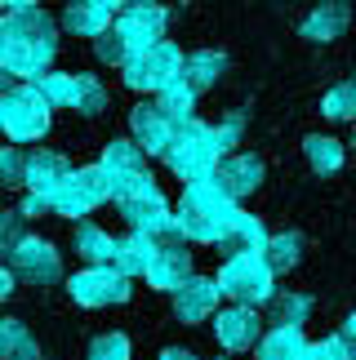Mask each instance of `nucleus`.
Returning a JSON list of instances; mask_svg holds the SVG:
<instances>
[{"instance_id":"nucleus-1","label":"nucleus","mask_w":356,"mask_h":360,"mask_svg":"<svg viewBox=\"0 0 356 360\" xmlns=\"http://www.w3.org/2000/svg\"><path fill=\"white\" fill-rule=\"evenodd\" d=\"M53 53H58V27L45 9H23V13H5L0 27V63L9 76L18 80H40L49 72Z\"/></svg>"},{"instance_id":"nucleus-2","label":"nucleus","mask_w":356,"mask_h":360,"mask_svg":"<svg viewBox=\"0 0 356 360\" xmlns=\"http://www.w3.org/2000/svg\"><path fill=\"white\" fill-rule=\"evenodd\" d=\"M178 227H183L187 240H201V245H223V236L236 227V196L218 183V178H201V183H187L183 187V200H178Z\"/></svg>"},{"instance_id":"nucleus-3","label":"nucleus","mask_w":356,"mask_h":360,"mask_svg":"<svg viewBox=\"0 0 356 360\" xmlns=\"http://www.w3.org/2000/svg\"><path fill=\"white\" fill-rule=\"evenodd\" d=\"M223 160H227V151H223V143H218V129H210V124H201V120L178 124V129H174V143L165 151V165L183 178V183L214 178Z\"/></svg>"},{"instance_id":"nucleus-4","label":"nucleus","mask_w":356,"mask_h":360,"mask_svg":"<svg viewBox=\"0 0 356 360\" xmlns=\"http://www.w3.org/2000/svg\"><path fill=\"white\" fill-rule=\"evenodd\" d=\"M276 271H272L267 254H236L218 267V289L223 298L241 302V307H258V302H272L276 298Z\"/></svg>"},{"instance_id":"nucleus-5","label":"nucleus","mask_w":356,"mask_h":360,"mask_svg":"<svg viewBox=\"0 0 356 360\" xmlns=\"http://www.w3.org/2000/svg\"><path fill=\"white\" fill-rule=\"evenodd\" d=\"M49 107L53 103L40 94L36 80H23V85L5 89V98H0V124H5L9 143H36V138H45Z\"/></svg>"},{"instance_id":"nucleus-6","label":"nucleus","mask_w":356,"mask_h":360,"mask_svg":"<svg viewBox=\"0 0 356 360\" xmlns=\"http://www.w3.org/2000/svg\"><path fill=\"white\" fill-rule=\"evenodd\" d=\"M103 200H116V183L103 165H80L67 183L53 191V214L63 218H85L89 210H98Z\"/></svg>"},{"instance_id":"nucleus-7","label":"nucleus","mask_w":356,"mask_h":360,"mask_svg":"<svg viewBox=\"0 0 356 360\" xmlns=\"http://www.w3.org/2000/svg\"><path fill=\"white\" fill-rule=\"evenodd\" d=\"M120 72H125V85H129V89H139V94H160L165 85H174V80L187 72V58H183V49H178V45L160 40V45L134 53V58L120 67Z\"/></svg>"},{"instance_id":"nucleus-8","label":"nucleus","mask_w":356,"mask_h":360,"mask_svg":"<svg viewBox=\"0 0 356 360\" xmlns=\"http://www.w3.org/2000/svg\"><path fill=\"white\" fill-rule=\"evenodd\" d=\"M67 294L80 307H116V302L129 298V276L120 267H85L67 281Z\"/></svg>"},{"instance_id":"nucleus-9","label":"nucleus","mask_w":356,"mask_h":360,"mask_svg":"<svg viewBox=\"0 0 356 360\" xmlns=\"http://www.w3.org/2000/svg\"><path fill=\"white\" fill-rule=\"evenodd\" d=\"M9 271L18 276V281H27V285H53V281H63V258H58V249L49 240L27 236L9 254Z\"/></svg>"},{"instance_id":"nucleus-10","label":"nucleus","mask_w":356,"mask_h":360,"mask_svg":"<svg viewBox=\"0 0 356 360\" xmlns=\"http://www.w3.org/2000/svg\"><path fill=\"white\" fill-rule=\"evenodd\" d=\"M165 27H170V13L160 5H134V9H120V18H116V32L129 40L134 53L160 45V40H165Z\"/></svg>"},{"instance_id":"nucleus-11","label":"nucleus","mask_w":356,"mask_h":360,"mask_svg":"<svg viewBox=\"0 0 356 360\" xmlns=\"http://www.w3.org/2000/svg\"><path fill=\"white\" fill-rule=\"evenodd\" d=\"M218 298H223L218 281H210V276H187V281L174 289V316L183 325H201V321H210V316H214Z\"/></svg>"},{"instance_id":"nucleus-12","label":"nucleus","mask_w":356,"mask_h":360,"mask_svg":"<svg viewBox=\"0 0 356 360\" xmlns=\"http://www.w3.org/2000/svg\"><path fill=\"white\" fill-rule=\"evenodd\" d=\"M191 276V254H187V236H174V240H156V254H152V267H147V285L152 289H174Z\"/></svg>"},{"instance_id":"nucleus-13","label":"nucleus","mask_w":356,"mask_h":360,"mask_svg":"<svg viewBox=\"0 0 356 360\" xmlns=\"http://www.w3.org/2000/svg\"><path fill=\"white\" fill-rule=\"evenodd\" d=\"M214 338L223 342L227 352H250L263 342V321H258V311L254 307H227V311H218V321H214Z\"/></svg>"},{"instance_id":"nucleus-14","label":"nucleus","mask_w":356,"mask_h":360,"mask_svg":"<svg viewBox=\"0 0 356 360\" xmlns=\"http://www.w3.org/2000/svg\"><path fill=\"white\" fill-rule=\"evenodd\" d=\"M129 129H134V143H139L147 156H165L178 124L160 112V103H143V107H134V112H129Z\"/></svg>"},{"instance_id":"nucleus-15","label":"nucleus","mask_w":356,"mask_h":360,"mask_svg":"<svg viewBox=\"0 0 356 360\" xmlns=\"http://www.w3.org/2000/svg\"><path fill=\"white\" fill-rule=\"evenodd\" d=\"M348 22H352V9H348V0H321L317 9L303 18V40H312V45H330V40H338L348 32Z\"/></svg>"},{"instance_id":"nucleus-16","label":"nucleus","mask_w":356,"mask_h":360,"mask_svg":"<svg viewBox=\"0 0 356 360\" xmlns=\"http://www.w3.org/2000/svg\"><path fill=\"white\" fill-rule=\"evenodd\" d=\"M72 174L76 169L58 151H32V156H27V191H36V196H53Z\"/></svg>"},{"instance_id":"nucleus-17","label":"nucleus","mask_w":356,"mask_h":360,"mask_svg":"<svg viewBox=\"0 0 356 360\" xmlns=\"http://www.w3.org/2000/svg\"><path fill=\"white\" fill-rule=\"evenodd\" d=\"M218 183H223L236 200H245V196H254L258 191V183H263V160L258 156H250V151H241V156H227L223 165H218Z\"/></svg>"},{"instance_id":"nucleus-18","label":"nucleus","mask_w":356,"mask_h":360,"mask_svg":"<svg viewBox=\"0 0 356 360\" xmlns=\"http://www.w3.org/2000/svg\"><path fill=\"white\" fill-rule=\"evenodd\" d=\"M103 169L112 174V183H116V196H120V187L129 183V178H139L147 174V165H143V147L139 143H125V138H112V143L103 147Z\"/></svg>"},{"instance_id":"nucleus-19","label":"nucleus","mask_w":356,"mask_h":360,"mask_svg":"<svg viewBox=\"0 0 356 360\" xmlns=\"http://www.w3.org/2000/svg\"><path fill=\"white\" fill-rule=\"evenodd\" d=\"M63 27L76 36H94L98 40L107 27H112V9L103 5V0H72V5L63 9Z\"/></svg>"},{"instance_id":"nucleus-20","label":"nucleus","mask_w":356,"mask_h":360,"mask_svg":"<svg viewBox=\"0 0 356 360\" xmlns=\"http://www.w3.org/2000/svg\"><path fill=\"white\" fill-rule=\"evenodd\" d=\"M267 240H272V236H267V227L258 223L254 214H245V210H241L236 227H231L227 236H223V245H218V249H223L227 258H236V254H263Z\"/></svg>"},{"instance_id":"nucleus-21","label":"nucleus","mask_w":356,"mask_h":360,"mask_svg":"<svg viewBox=\"0 0 356 360\" xmlns=\"http://www.w3.org/2000/svg\"><path fill=\"white\" fill-rule=\"evenodd\" d=\"M76 254L89 262V267H116V240L107 236L103 227L80 223L76 227Z\"/></svg>"},{"instance_id":"nucleus-22","label":"nucleus","mask_w":356,"mask_h":360,"mask_svg":"<svg viewBox=\"0 0 356 360\" xmlns=\"http://www.w3.org/2000/svg\"><path fill=\"white\" fill-rule=\"evenodd\" d=\"M152 254H156V240L143 236V231H129V236L116 240V267L125 271V276H147Z\"/></svg>"},{"instance_id":"nucleus-23","label":"nucleus","mask_w":356,"mask_h":360,"mask_svg":"<svg viewBox=\"0 0 356 360\" xmlns=\"http://www.w3.org/2000/svg\"><path fill=\"white\" fill-rule=\"evenodd\" d=\"M312 342L303 338V329H267L258 342V360H303Z\"/></svg>"},{"instance_id":"nucleus-24","label":"nucleus","mask_w":356,"mask_h":360,"mask_svg":"<svg viewBox=\"0 0 356 360\" xmlns=\"http://www.w3.org/2000/svg\"><path fill=\"white\" fill-rule=\"evenodd\" d=\"M227 72V58L218 49H196V53H187V85L196 89V94H205V89H214L218 85V76Z\"/></svg>"},{"instance_id":"nucleus-25","label":"nucleus","mask_w":356,"mask_h":360,"mask_svg":"<svg viewBox=\"0 0 356 360\" xmlns=\"http://www.w3.org/2000/svg\"><path fill=\"white\" fill-rule=\"evenodd\" d=\"M156 103H160V112H165L174 124H187V120H196V89L187 85V76H178L174 85H165L156 94Z\"/></svg>"},{"instance_id":"nucleus-26","label":"nucleus","mask_w":356,"mask_h":360,"mask_svg":"<svg viewBox=\"0 0 356 360\" xmlns=\"http://www.w3.org/2000/svg\"><path fill=\"white\" fill-rule=\"evenodd\" d=\"M267 307H272V329H303L312 316V298L307 294H276Z\"/></svg>"},{"instance_id":"nucleus-27","label":"nucleus","mask_w":356,"mask_h":360,"mask_svg":"<svg viewBox=\"0 0 356 360\" xmlns=\"http://www.w3.org/2000/svg\"><path fill=\"white\" fill-rule=\"evenodd\" d=\"M0 352H5V360H40V347H36L32 329H27L23 321L0 325Z\"/></svg>"},{"instance_id":"nucleus-28","label":"nucleus","mask_w":356,"mask_h":360,"mask_svg":"<svg viewBox=\"0 0 356 360\" xmlns=\"http://www.w3.org/2000/svg\"><path fill=\"white\" fill-rule=\"evenodd\" d=\"M303 151H307V165L317 174H334L338 165H343V143H334V138H325V134H312L303 143Z\"/></svg>"},{"instance_id":"nucleus-29","label":"nucleus","mask_w":356,"mask_h":360,"mask_svg":"<svg viewBox=\"0 0 356 360\" xmlns=\"http://www.w3.org/2000/svg\"><path fill=\"white\" fill-rule=\"evenodd\" d=\"M263 254L272 262V271H290V267H298V258H303V236H298V231H281V236L267 240Z\"/></svg>"},{"instance_id":"nucleus-30","label":"nucleus","mask_w":356,"mask_h":360,"mask_svg":"<svg viewBox=\"0 0 356 360\" xmlns=\"http://www.w3.org/2000/svg\"><path fill=\"white\" fill-rule=\"evenodd\" d=\"M36 85H40V94H45L53 107H76V89H80L76 72H45Z\"/></svg>"},{"instance_id":"nucleus-31","label":"nucleus","mask_w":356,"mask_h":360,"mask_svg":"<svg viewBox=\"0 0 356 360\" xmlns=\"http://www.w3.org/2000/svg\"><path fill=\"white\" fill-rule=\"evenodd\" d=\"M94 53H98V58L107 63V67H125L129 58H134V49H129V40L116 32V27H107V32L94 40Z\"/></svg>"},{"instance_id":"nucleus-32","label":"nucleus","mask_w":356,"mask_h":360,"mask_svg":"<svg viewBox=\"0 0 356 360\" xmlns=\"http://www.w3.org/2000/svg\"><path fill=\"white\" fill-rule=\"evenodd\" d=\"M321 112L330 120H356V80H352V85H334L321 98Z\"/></svg>"},{"instance_id":"nucleus-33","label":"nucleus","mask_w":356,"mask_h":360,"mask_svg":"<svg viewBox=\"0 0 356 360\" xmlns=\"http://www.w3.org/2000/svg\"><path fill=\"white\" fill-rule=\"evenodd\" d=\"M76 76H80L76 112H80V116H98V112H103V103H107V89L98 85V76H85V72H76Z\"/></svg>"},{"instance_id":"nucleus-34","label":"nucleus","mask_w":356,"mask_h":360,"mask_svg":"<svg viewBox=\"0 0 356 360\" xmlns=\"http://www.w3.org/2000/svg\"><path fill=\"white\" fill-rule=\"evenodd\" d=\"M85 360H129V338L125 334H98L89 342Z\"/></svg>"},{"instance_id":"nucleus-35","label":"nucleus","mask_w":356,"mask_h":360,"mask_svg":"<svg viewBox=\"0 0 356 360\" xmlns=\"http://www.w3.org/2000/svg\"><path fill=\"white\" fill-rule=\"evenodd\" d=\"M0 174H5V187H27V156L18 147H5V156H0Z\"/></svg>"},{"instance_id":"nucleus-36","label":"nucleus","mask_w":356,"mask_h":360,"mask_svg":"<svg viewBox=\"0 0 356 360\" xmlns=\"http://www.w3.org/2000/svg\"><path fill=\"white\" fill-rule=\"evenodd\" d=\"M23 223H27V214H23V210H9V214H5V223H0V240H5V254H13V249L27 240Z\"/></svg>"},{"instance_id":"nucleus-37","label":"nucleus","mask_w":356,"mask_h":360,"mask_svg":"<svg viewBox=\"0 0 356 360\" xmlns=\"http://www.w3.org/2000/svg\"><path fill=\"white\" fill-rule=\"evenodd\" d=\"M303 360H352V352H348V342L334 334V338H321V342H312Z\"/></svg>"},{"instance_id":"nucleus-38","label":"nucleus","mask_w":356,"mask_h":360,"mask_svg":"<svg viewBox=\"0 0 356 360\" xmlns=\"http://www.w3.org/2000/svg\"><path fill=\"white\" fill-rule=\"evenodd\" d=\"M241 134H245V116H241V112H231L223 124H218V143H223V151L236 147V143H241Z\"/></svg>"},{"instance_id":"nucleus-39","label":"nucleus","mask_w":356,"mask_h":360,"mask_svg":"<svg viewBox=\"0 0 356 360\" xmlns=\"http://www.w3.org/2000/svg\"><path fill=\"white\" fill-rule=\"evenodd\" d=\"M18 210L27 218H45V214H53V196H36V191H27V200L18 205Z\"/></svg>"},{"instance_id":"nucleus-40","label":"nucleus","mask_w":356,"mask_h":360,"mask_svg":"<svg viewBox=\"0 0 356 360\" xmlns=\"http://www.w3.org/2000/svg\"><path fill=\"white\" fill-rule=\"evenodd\" d=\"M338 338L348 342V352H352V360H356V311H352L348 321H343V329H338Z\"/></svg>"},{"instance_id":"nucleus-41","label":"nucleus","mask_w":356,"mask_h":360,"mask_svg":"<svg viewBox=\"0 0 356 360\" xmlns=\"http://www.w3.org/2000/svg\"><path fill=\"white\" fill-rule=\"evenodd\" d=\"M160 360H196V356L183 352V347H165V352H160Z\"/></svg>"},{"instance_id":"nucleus-42","label":"nucleus","mask_w":356,"mask_h":360,"mask_svg":"<svg viewBox=\"0 0 356 360\" xmlns=\"http://www.w3.org/2000/svg\"><path fill=\"white\" fill-rule=\"evenodd\" d=\"M13 281H18V276H13V271H0V294H5V298L13 294Z\"/></svg>"},{"instance_id":"nucleus-43","label":"nucleus","mask_w":356,"mask_h":360,"mask_svg":"<svg viewBox=\"0 0 356 360\" xmlns=\"http://www.w3.org/2000/svg\"><path fill=\"white\" fill-rule=\"evenodd\" d=\"M9 13H23V9H36V0H5Z\"/></svg>"},{"instance_id":"nucleus-44","label":"nucleus","mask_w":356,"mask_h":360,"mask_svg":"<svg viewBox=\"0 0 356 360\" xmlns=\"http://www.w3.org/2000/svg\"><path fill=\"white\" fill-rule=\"evenodd\" d=\"M134 5H160V0H125V9H134Z\"/></svg>"},{"instance_id":"nucleus-45","label":"nucleus","mask_w":356,"mask_h":360,"mask_svg":"<svg viewBox=\"0 0 356 360\" xmlns=\"http://www.w3.org/2000/svg\"><path fill=\"white\" fill-rule=\"evenodd\" d=\"M103 5H107V9L116 13V9H125V0H103Z\"/></svg>"},{"instance_id":"nucleus-46","label":"nucleus","mask_w":356,"mask_h":360,"mask_svg":"<svg viewBox=\"0 0 356 360\" xmlns=\"http://www.w3.org/2000/svg\"><path fill=\"white\" fill-rule=\"evenodd\" d=\"M352 147H356V134H352Z\"/></svg>"}]
</instances>
